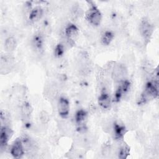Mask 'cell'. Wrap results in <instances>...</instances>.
Instances as JSON below:
<instances>
[{
    "label": "cell",
    "mask_w": 159,
    "mask_h": 159,
    "mask_svg": "<svg viewBox=\"0 0 159 159\" xmlns=\"http://www.w3.org/2000/svg\"><path fill=\"white\" fill-rule=\"evenodd\" d=\"M75 124L78 130L81 134L84 133L86 130L87 114L83 110L78 111L75 114Z\"/></svg>",
    "instance_id": "obj_5"
},
{
    "label": "cell",
    "mask_w": 159,
    "mask_h": 159,
    "mask_svg": "<svg viewBox=\"0 0 159 159\" xmlns=\"http://www.w3.org/2000/svg\"><path fill=\"white\" fill-rule=\"evenodd\" d=\"M101 153L104 157H110V156L112 155L113 153V148L110 144L105 143L102 147Z\"/></svg>",
    "instance_id": "obj_17"
},
{
    "label": "cell",
    "mask_w": 159,
    "mask_h": 159,
    "mask_svg": "<svg viewBox=\"0 0 159 159\" xmlns=\"http://www.w3.org/2000/svg\"><path fill=\"white\" fill-rule=\"evenodd\" d=\"M139 30L141 36L144 40H150L153 31V27L152 24L147 20L144 19L142 20L139 25Z\"/></svg>",
    "instance_id": "obj_3"
},
{
    "label": "cell",
    "mask_w": 159,
    "mask_h": 159,
    "mask_svg": "<svg viewBox=\"0 0 159 159\" xmlns=\"http://www.w3.org/2000/svg\"><path fill=\"white\" fill-rule=\"evenodd\" d=\"M129 154V147L122 143L121 145L119 146L117 148V155L118 157L120 158H125Z\"/></svg>",
    "instance_id": "obj_15"
},
{
    "label": "cell",
    "mask_w": 159,
    "mask_h": 159,
    "mask_svg": "<svg viewBox=\"0 0 159 159\" xmlns=\"http://www.w3.org/2000/svg\"><path fill=\"white\" fill-rule=\"evenodd\" d=\"M114 38V35L112 32L106 30L103 32L101 36V42L104 45H109Z\"/></svg>",
    "instance_id": "obj_16"
},
{
    "label": "cell",
    "mask_w": 159,
    "mask_h": 159,
    "mask_svg": "<svg viewBox=\"0 0 159 159\" xmlns=\"http://www.w3.org/2000/svg\"><path fill=\"white\" fill-rule=\"evenodd\" d=\"M58 89L55 84H49L45 88V95L50 100H55L58 98Z\"/></svg>",
    "instance_id": "obj_12"
},
{
    "label": "cell",
    "mask_w": 159,
    "mask_h": 159,
    "mask_svg": "<svg viewBox=\"0 0 159 159\" xmlns=\"http://www.w3.org/2000/svg\"><path fill=\"white\" fill-rule=\"evenodd\" d=\"M40 120L43 124H46L50 120V116L49 114L46 111H42L39 115Z\"/></svg>",
    "instance_id": "obj_20"
},
{
    "label": "cell",
    "mask_w": 159,
    "mask_h": 159,
    "mask_svg": "<svg viewBox=\"0 0 159 159\" xmlns=\"http://www.w3.org/2000/svg\"><path fill=\"white\" fill-rule=\"evenodd\" d=\"M16 47H17V41L14 37H9L5 40L4 48L6 52L11 53L13 52L16 49Z\"/></svg>",
    "instance_id": "obj_14"
},
{
    "label": "cell",
    "mask_w": 159,
    "mask_h": 159,
    "mask_svg": "<svg viewBox=\"0 0 159 159\" xmlns=\"http://www.w3.org/2000/svg\"><path fill=\"white\" fill-rule=\"evenodd\" d=\"M66 42L70 45L72 44L78 36V29L73 24H69L65 29Z\"/></svg>",
    "instance_id": "obj_6"
},
{
    "label": "cell",
    "mask_w": 159,
    "mask_h": 159,
    "mask_svg": "<svg viewBox=\"0 0 159 159\" xmlns=\"http://www.w3.org/2000/svg\"><path fill=\"white\" fill-rule=\"evenodd\" d=\"M25 150L21 139H16L11 148V154L14 158H20L24 154Z\"/></svg>",
    "instance_id": "obj_8"
},
{
    "label": "cell",
    "mask_w": 159,
    "mask_h": 159,
    "mask_svg": "<svg viewBox=\"0 0 159 159\" xmlns=\"http://www.w3.org/2000/svg\"><path fill=\"white\" fill-rule=\"evenodd\" d=\"M66 43H60L59 44H58L55 49V55L57 57H61L64 52H65V46Z\"/></svg>",
    "instance_id": "obj_18"
},
{
    "label": "cell",
    "mask_w": 159,
    "mask_h": 159,
    "mask_svg": "<svg viewBox=\"0 0 159 159\" xmlns=\"http://www.w3.org/2000/svg\"><path fill=\"white\" fill-rule=\"evenodd\" d=\"M32 112V108L29 102H24L20 107V114L22 121L24 124H27L29 123L31 114Z\"/></svg>",
    "instance_id": "obj_9"
},
{
    "label": "cell",
    "mask_w": 159,
    "mask_h": 159,
    "mask_svg": "<svg viewBox=\"0 0 159 159\" xmlns=\"http://www.w3.org/2000/svg\"><path fill=\"white\" fill-rule=\"evenodd\" d=\"M57 110L59 115L62 118H66L69 114L70 104L68 99L64 97H60L57 101Z\"/></svg>",
    "instance_id": "obj_7"
},
{
    "label": "cell",
    "mask_w": 159,
    "mask_h": 159,
    "mask_svg": "<svg viewBox=\"0 0 159 159\" xmlns=\"http://www.w3.org/2000/svg\"><path fill=\"white\" fill-rule=\"evenodd\" d=\"M82 13H83L82 9L80 8V7L78 6H74L71 9V17L74 19H76L82 16Z\"/></svg>",
    "instance_id": "obj_19"
},
{
    "label": "cell",
    "mask_w": 159,
    "mask_h": 159,
    "mask_svg": "<svg viewBox=\"0 0 159 159\" xmlns=\"http://www.w3.org/2000/svg\"><path fill=\"white\" fill-rule=\"evenodd\" d=\"M125 127L122 124L118 122H114L112 132L116 139L120 140L122 139L123 136L125 134Z\"/></svg>",
    "instance_id": "obj_11"
},
{
    "label": "cell",
    "mask_w": 159,
    "mask_h": 159,
    "mask_svg": "<svg viewBox=\"0 0 159 159\" xmlns=\"http://www.w3.org/2000/svg\"><path fill=\"white\" fill-rule=\"evenodd\" d=\"M14 60L13 57L9 54L2 55L0 61V70L1 74L9 73L13 68Z\"/></svg>",
    "instance_id": "obj_4"
},
{
    "label": "cell",
    "mask_w": 159,
    "mask_h": 159,
    "mask_svg": "<svg viewBox=\"0 0 159 159\" xmlns=\"http://www.w3.org/2000/svg\"><path fill=\"white\" fill-rule=\"evenodd\" d=\"M99 105L104 109H107L110 107L111 104V99L109 94L106 90L101 92L98 98Z\"/></svg>",
    "instance_id": "obj_10"
},
{
    "label": "cell",
    "mask_w": 159,
    "mask_h": 159,
    "mask_svg": "<svg viewBox=\"0 0 159 159\" xmlns=\"http://www.w3.org/2000/svg\"><path fill=\"white\" fill-rule=\"evenodd\" d=\"M86 17L89 23L94 26L99 25L102 20V15L99 10L94 5L90 6L86 12Z\"/></svg>",
    "instance_id": "obj_2"
},
{
    "label": "cell",
    "mask_w": 159,
    "mask_h": 159,
    "mask_svg": "<svg viewBox=\"0 0 159 159\" xmlns=\"http://www.w3.org/2000/svg\"><path fill=\"white\" fill-rule=\"evenodd\" d=\"M43 11L40 7H35L29 12V20L32 22H35L39 20L43 16Z\"/></svg>",
    "instance_id": "obj_13"
},
{
    "label": "cell",
    "mask_w": 159,
    "mask_h": 159,
    "mask_svg": "<svg viewBox=\"0 0 159 159\" xmlns=\"http://www.w3.org/2000/svg\"><path fill=\"white\" fill-rule=\"evenodd\" d=\"M126 66L120 63H115L111 70V78L116 83H121L126 80L127 76Z\"/></svg>",
    "instance_id": "obj_1"
}]
</instances>
